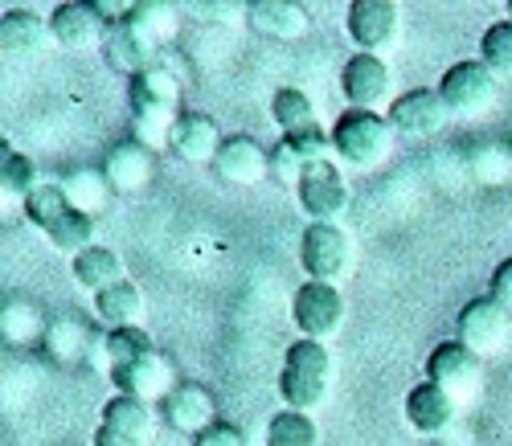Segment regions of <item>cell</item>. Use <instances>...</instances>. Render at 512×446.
I'll use <instances>...</instances> for the list:
<instances>
[{
  "label": "cell",
  "mask_w": 512,
  "mask_h": 446,
  "mask_svg": "<svg viewBox=\"0 0 512 446\" xmlns=\"http://www.w3.org/2000/svg\"><path fill=\"white\" fill-rule=\"evenodd\" d=\"M177 99H181V82H177V74L168 66H152V70L132 78V86H127V103H132L136 131H140L144 148H152V152L168 148L173 123L181 119Z\"/></svg>",
  "instance_id": "1"
},
{
  "label": "cell",
  "mask_w": 512,
  "mask_h": 446,
  "mask_svg": "<svg viewBox=\"0 0 512 446\" xmlns=\"http://www.w3.org/2000/svg\"><path fill=\"white\" fill-rule=\"evenodd\" d=\"M332 389V352L328 344L316 340H295L283 356V373H279V393L287 401V410L316 414Z\"/></svg>",
  "instance_id": "2"
},
{
  "label": "cell",
  "mask_w": 512,
  "mask_h": 446,
  "mask_svg": "<svg viewBox=\"0 0 512 446\" xmlns=\"http://www.w3.org/2000/svg\"><path fill=\"white\" fill-rule=\"evenodd\" d=\"M394 123L381 111H345L332 123V152L349 168H377L394 152Z\"/></svg>",
  "instance_id": "3"
},
{
  "label": "cell",
  "mask_w": 512,
  "mask_h": 446,
  "mask_svg": "<svg viewBox=\"0 0 512 446\" xmlns=\"http://www.w3.org/2000/svg\"><path fill=\"white\" fill-rule=\"evenodd\" d=\"M426 381L447 389L463 410V406H472L484 389V356H476L459 340H443L431 348V356H426Z\"/></svg>",
  "instance_id": "4"
},
{
  "label": "cell",
  "mask_w": 512,
  "mask_h": 446,
  "mask_svg": "<svg viewBox=\"0 0 512 446\" xmlns=\"http://www.w3.org/2000/svg\"><path fill=\"white\" fill-rule=\"evenodd\" d=\"M439 99L447 103L451 115L459 119H476V115H488L496 107V74L480 62V58H467V62H455L443 82L435 86Z\"/></svg>",
  "instance_id": "5"
},
{
  "label": "cell",
  "mask_w": 512,
  "mask_h": 446,
  "mask_svg": "<svg viewBox=\"0 0 512 446\" xmlns=\"http://www.w3.org/2000/svg\"><path fill=\"white\" fill-rule=\"evenodd\" d=\"M300 266L308 283H340L353 271V242L340 226H308L300 238Z\"/></svg>",
  "instance_id": "6"
},
{
  "label": "cell",
  "mask_w": 512,
  "mask_h": 446,
  "mask_svg": "<svg viewBox=\"0 0 512 446\" xmlns=\"http://www.w3.org/2000/svg\"><path fill=\"white\" fill-rule=\"evenodd\" d=\"M291 320L300 328V340L328 344L345 324V295L332 283H304L291 299Z\"/></svg>",
  "instance_id": "7"
},
{
  "label": "cell",
  "mask_w": 512,
  "mask_h": 446,
  "mask_svg": "<svg viewBox=\"0 0 512 446\" xmlns=\"http://www.w3.org/2000/svg\"><path fill=\"white\" fill-rule=\"evenodd\" d=\"M455 340L467 344L476 356H492V352H500V348L512 340V311L500 307L492 295L463 303L459 320H455Z\"/></svg>",
  "instance_id": "8"
},
{
  "label": "cell",
  "mask_w": 512,
  "mask_h": 446,
  "mask_svg": "<svg viewBox=\"0 0 512 446\" xmlns=\"http://www.w3.org/2000/svg\"><path fill=\"white\" fill-rule=\"evenodd\" d=\"M295 201H300V209L312 217V226H332V221L345 213V205H349L345 172H340L332 160L312 164L300 176V185H295Z\"/></svg>",
  "instance_id": "9"
},
{
  "label": "cell",
  "mask_w": 512,
  "mask_h": 446,
  "mask_svg": "<svg viewBox=\"0 0 512 446\" xmlns=\"http://www.w3.org/2000/svg\"><path fill=\"white\" fill-rule=\"evenodd\" d=\"M349 37L357 54H386L402 37V9L394 0H357L349 9Z\"/></svg>",
  "instance_id": "10"
},
{
  "label": "cell",
  "mask_w": 512,
  "mask_h": 446,
  "mask_svg": "<svg viewBox=\"0 0 512 446\" xmlns=\"http://www.w3.org/2000/svg\"><path fill=\"white\" fill-rule=\"evenodd\" d=\"M156 438V414L136 397H111L103 406V422L95 430V446H148Z\"/></svg>",
  "instance_id": "11"
},
{
  "label": "cell",
  "mask_w": 512,
  "mask_h": 446,
  "mask_svg": "<svg viewBox=\"0 0 512 446\" xmlns=\"http://www.w3.org/2000/svg\"><path fill=\"white\" fill-rule=\"evenodd\" d=\"M390 86H394V74L386 58L377 54H353L345 70H340V91H345L349 111H377L390 99Z\"/></svg>",
  "instance_id": "12"
},
{
  "label": "cell",
  "mask_w": 512,
  "mask_h": 446,
  "mask_svg": "<svg viewBox=\"0 0 512 446\" xmlns=\"http://www.w3.org/2000/svg\"><path fill=\"white\" fill-rule=\"evenodd\" d=\"M451 111L447 103L439 99V91H431V86H418V91H406L390 103V123L398 136L406 140H426V136H439V131L447 127Z\"/></svg>",
  "instance_id": "13"
},
{
  "label": "cell",
  "mask_w": 512,
  "mask_h": 446,
  "mask_svg": "<svg viewBox=\"0 0 512 446\" xmlns=\"http://www.w3.org/2000/svg\"><path fill=\"white\" fill-rule=\"evenodd\" d=\"M103 58H107L111 70H119V74H127V78H136V74L160 66V62H156V41H152L132 17H127V13L107 25Z\"/></svg>",
  "instance_id": "14"
},
{
  "label": "cell",
  "mask_w": 512,
  "mask_h": 446,
  "mask_svg": "<svg viewBox=\"0 0 512 446\" xmlns=\"http://www.w3.org/2000/svg\"><path fill=\"white\" fill-rule=\"evenodd\" d=\"M111 385L119 389V397H136V401H144V406H152V401H168V393L177 389L173 365H168L156 348L148 356H140V361H132V365H115Z\"/></svg>",
  "instance_id": "15"
},
{
  "label": "cell",
  "mask_w": 512,
  "mask_h": 446,
  "mask_svg": "<svg viewBox=\"0 0 512 446\" xmlns=\"http://www.w3.org/2000/svg\"><path fill=\"white\" fill-rule=\"evenodd\" d=\"M402 410H406V422H410L414 434L439 438V434H447L451 422L459 418V401H455L447 389L422 381V385H414V389L406 393V406H402Z\"/></svg>",
  "instance_id": "16"
},
{
  "label": "cell",
  "mask_w": 512,
  "mask_h": 446,
  "mask_svg": "<svg viewBox=\"0 0 512 446\" xmlns=\"http://www.w3.org/2000/svg\"><path fill=\"white\" fill-rule=\"evenodd\" d=\"M107 17L99 13V5H82V0H66L50 13V29H54V41L62 50L78 54V50H91L95 41L107 37Z\"/></svg>",
  "instance_id": "17"
},
{
  "label": "cell",
  "mask_w": 512,
  "mask_h": 446,
  "mask_svg": "<svg viewBox=\"0 0 512 446\" xmlns=\"http://www.w3.org/2000/svg\"><path fill=\"white\" fill-rule=\"evenodd\" d=\"M50 41H54L50 21H41L29 9H9L5 21H0V50L13 62H37L50 50Z\"/></svg>",
  "instance_id": "18"
},
{
  "label": "cell",
  "mask_w": 512,
  "mask_h": 446,
  "mask_svg": "<svg viewBox=\"0 0 512 446\" xmlns=\"http://www.w3.org/2000/svg\"><path fill=\"white\" fill-rule=\"evenodd\" d=\"M222 144L226 140H222L218 123H213V115H205V111H181V119L173 123V136H168V148H173V156H181L189 164L218 160Z\"/></svg>",
  "instance_id": "19"
},
{
  "label": "cell",
  "mask_w": 512,
  "mask_h": 446,
  "mask_svg": "<svg viewBox=\"0 0 512 446\" xmlns=\"http://www.w3.org/2000/svg\"><path fill=\"white\" fill-rule=\"evenodd\" d=\"M103 176L115 193H140L152 185L156 176V160H152V148H144L140 140H127V144H115L103 160Z\"/></svg>",
  "instance_id": "20"
},
{
  "label": "cell",
  "mask_w": 512,
  "mask_h": 446,
  "mask_svg": "<svg viewBox=\"0 0 512 446\" xmlns=\"http://www.w3.org/2000/svg\"><path fill=\"white\" fill-rule=\"evenodd\" d=\"M213 168H218V176L230 185H259L263 176H271V152L250 136H230L222 144L218 160H213Z\"/></svg>",
  "instance_id": "21"
},
{
  "label": "cell",
  "mask_w": 512,
  "mask_h": 446,
  "mask_svg": "<svg viewBox=\"0 0 512 446\" xmlns=\"http://www.w3.org/2000/svg\"><path fill=\"white\" fill-rule=\"evenodd\" d=\"M246 21L254 33L275 37V41H300L308 33V9L295 0H254L246 9Z\"/></svg>",
  "instance_id": "22"
},
{
  "label": "cell",
  "mask_w": 512,
  "mask_h": 446,
  "mask_svg": "<svg viewBox=\"0 0 512 446\" xmlns=\"http://www.w3.org/2000/svg\"><path fill=\"white\" fill-rule=\"evenodd\" d=\"M164 418H168L173 430L201 438L213 422H218V406H213V397L201 385H177L164 401Z\"/></svg>",
  "instance_id": "23"
},
{
  "label": "cell",
  "mask_w": 512,
  "mask_h": 446,
  "mask_svg": "<svg viewBox=\"0 0 512 446\" xmlns=\"http://www.w3.org/2000/svg\"><path fill=\"white\" fill-rule=\"evenodd\" d=\"M70 275L82 291H91L95 299L103 291H111L115 283H123V258L107 246H91V250H82L78 258H70Z\"/></svg>",
  "instance_id": "24"
},
{
  "label": "cell",
  "mask_w": 512,
  "mask_h": 446,
  "mask_svg": "<svg viewBox=\"0 0 512 446\" xmlns=\"http://www.w3.org/2000/svg\"><path fill=\"white\" fill-rule=\"evenodd\" d=\"M271 119L279 127V136H308L316 131V107L304 91H295V86H279L275 99H271Z\"/></svg>",
  "instance_id": "25"
},
{
  "label": "cell",
  "mask_w": 512,
  "mask_h": 446,
  "mask_svg": "<svg viewBox=\"0 0 512 446\" xmlns=\"http://www.w3.org/2000/svg\"><path fill=\"white\" fill-rule=\"evenodd\" d=\"M95 311L111 324V332L115 328H136L140 311H144V295H140V287L132 279H123V283H115L111 291H103L95 299Z\"/></svg>",
  "instance_id": "26"
},
{
  "label": "cell",
  "mask_w": 512,
  "mask_h": 446,
  "mask_svg": "<svg viewBox=\"0 0 512 446\" xmlns=\"http://www.w3.org/2000/svg\"><path fill=\"white\" fill-rule=\"evenodd\" d=\"M70 209H74V205H70V197H66L62 181H41V185L33 189V197L25 201V217L33 221V226H37L41 234H50Z\"/></svg>",
  "instance_id": "27"
},
{
  "label": "cell",
  "mask_w": 512,
  "mask_h": 446,
  "mask_svg": "<svg viewBox=\"0 0 512 446\" xmlns=\"http://www.w3.org/2000/svg\"><path fill=\"white\" fill-rule=\"evenodd\" d=\"M267 446H320V426L312 414L279 410L267 422Z\"/></svg>",
  "instance_id": "28"
},
{
  "label": "cell",
  "mask_w": 512,
  "mask_h": 446,
  "mask_svg": "<svg viewBox=\"0 0 512 446\" xmlns=\"http://www.w3.org/2000/svg\"><path fill=\"white\" fill-rule=\"evenodd\" d=\"M91 344V332L82 328L74 316H62V320H50V328H46V348H50V356L58 365H74V361H82V348Z\"/></svg>",
  "instance_id": "29"
},
{
  "label": "cell",
  "mask_w": 512,
  "mask_h": 446,
  "mask_svg": "<svg viewBox=\"0 0 512 446\" xmlns=\"http://www.w3.org/2000/svg\"><path fill=\"white\" fill-rule=\"evenodd\" d=\"M41 181H37V168H33V160L25 156V152H13L9 144H5V152H0V189H5V197L13 201H29L33 197V189H37Z\"/></svg>",
  "instance_id": "30"
},
{
  "label": "cell",
  "mask_w": 512,
  "mask_h": 446,
  "mask_svg": "<svg viewBox=\"0 0 512 446\" xmlns=\"http://www.w3.org/2000/svg\"><path fill=\"white\" fill-rule=\"evenodd\" d=\"M46 238H50L54 250L78 258L82 250H91V246H95V217H91V213H82V209H70Z\"/></svg>",
  "instance_id": "31"
},
{
  "label": "cell",
  "mask_w": 512,
  "mask_h": 446,
  "mask_svg": "<svg viewBox=\"0 0 512 446\" xmlns=\"http://www.w3.org/2000/svg\"><path fill=\"white\" fill-rule=\"evenodd\" d=\"M62 189H66V197H70V205H74V209L91 213V217H95V209H103V205H107V193H111L107 176H103V172H95V168L70 172L66 181H62Z\"/></svg>",
  "instance_id": "32"
},
{
  "label": "cell",
  "mask_w": 512,
  "mask_h": 446,
  "mask_svg": "<svg viewBox=\"0 0 512 446\" xmlns=\"http://www.w3.org/2000/svg\"><path fill=\"white\" fill-rule=\"evenodd\" d=\"M480 62L496 78H512V21L488 25V33L480 37Z\"/></svg>",
  "instance_id": "33"
},
{
  "label": "cell",
  "mask_w": 512,
  "mask_h": 446,
  "mask_svg": "<svg viewBox=\"0 0 512 446\" xmlns=\"http://www.w3.org/2000/svg\"><path fill=\"white\" fill-rule=\"evenodd\" d=\"M472 176L488 189H500L512 181V148L508 144H488L472 152Z\"/></svg>",
  "instance_id": "34"
},
{
  "label": "cell",
  "mask_w": 512,
  "mask_h": 446,
  "mask_svg": "<svg viewBox=\"0 0 512 446\" xmlns=\"http://www.w3.org/2000/svg\"><path fill=\"white\" fill-rule=\"evenodd\" d=\"M148 352H152V340H148L144 328H115V332H107V361H111V369L115 365H132V361H140V356H148Z\"/></svg>",
  "instance_id": "35"
},
{
  "label": "cell",
  "mask_w": 512,
  "mask_h": 446,
  "mask_svg": "<svg viewBox=\"0 0 512 446\" xmlns=\"http://www.w3.org/2000/svg\"><path fill=\"white\" fill-rule=\"evenodd\" d=\"M127 17H132V21L156 41V46L177 33V13L168 9V5H132V9H127Z\"/></svg>",
  "instance_id": "36"
},
{
  "label": "cell",
  "mask_w": 512,
  "mask_h": 446,
  "mask_svg": "<svg viewBox=\"0 0 512 446\" xmlns=\"http://www.w3.org/2000/svg\"><path fill=\"white\" fill-rule=\"evenodd\" d=\"M312 168V160L300 152V148H295L291 140H279L275 144V152H271V176H275V181H283V185H300V176Z\"/></svg>",
  "instance_id": "37"
},
{
  "label": "cell",
  "mask_w": 512,
  "mask_h": 446,
  "mask_svg": "<svg viewBox=\"0 0 512 446\" xmlns=\"http://www.w3.org/2000/svg\"><path fill=\"white\" fill-rule=\"evenodd\" d=\"M37 332L46 336V324L37 320V311H33L29 303H9V307H5V336H9V340L25 344V340H33Z\"/></svg>",
  "instance_id": "38"
},
{
  "label": "cell",
  "mask_w": 512,
  "mask_h": 446,
  "mask_svg": "<svg viewBox=\"0 0 512 446\" xmlns=\"http://www.w3.org/2000/svg\"><path fill=\"white\" fill-rule=\"evenodd\" d=\"M197 446H246V434H242L238 426H230V422H213V426L197 438Z\"/></svg>",
  "instance_id": "39"
},
{
  "label": "cell",
  "mask_w": 512,
  "mask_h": 446,
  "mask_svg": "<svg viewBox=\"0 0 512 446\" xmlns=\"http://www.w3.org/2000/svg\"><path fill=\"white\" fill-rule=\"evenodd\" d=\"M488 295H492V299H496L500 307H508V311H512V258H508V262H500L496 271H492Z\"/></svg>",
  "instance_id": "40"
},
{
  "label": "cell",
  "mask_w": 512,
  "mask_h": 446,
  "mask_svg": "<svg viewBox=\"0 0 512 446\" xmlns=\"http://www.w3.org/2000/svg\"><path fill=\"white\" fill-rule=\"evenodd\" d=\"M508 21H512V5H508Z\"/></svg>",
  "instance_id": "41"
}]
</instances>
